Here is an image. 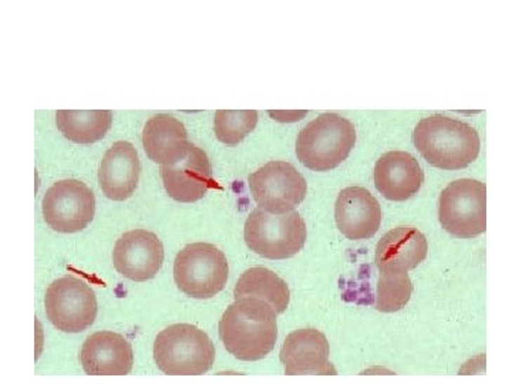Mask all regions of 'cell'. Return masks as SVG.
Returning a JSON list of instances; mask_svg holds the SVG:
<instances>
[{"mask_svg":"<svg viewBox=\"0 0 512 384\" xmlns=\"http://www.w3.org/2000/svg\"><path fill=\"white\" fill-rule=\"evenodd\" d=\"M80 362L88 376H126L133 369L134 355L124 336L103 331L86 339Z\"/></svg>","mask_w":512,"mask_h":384,"instance_id":"obj_16","label":"cell"},{"mask_svg":"<svg viewBox=\"0 0 512 384\" xmlns=\"http://www.w3.org/2000/svg\"><path fill=\"white\" fill-rule=\"evenodd\" d=\"M329 355V342L316 329H299L289 333L280 349L287 376H336Z\"/></svg>","mask_w":512,"mask_h":384,"instance_id":"obj_13","label":"cell"},{"mask_svg":"<svg viewBox=\"0 0 512 384\" xmlns=\"http://www.w3.org/2000/svg\"><path fill=\"white\" fill-rule=\"evenodd\" d=\"M44 307L50 323L66 333L86 331L97 317L94 291L76 277H63L51 282L46 291Z\"/></svg>","mask_w":512,"mask_h":384,"instance_id":"obj_8","label":"cell"},{"mask_svg":"<svg viewBox=\"0 0 512 384\" xmlns=\"http://www.w3.org/2000/svg\"><path fill=\"white\" fill-rule=\"evenodd\" d=\"M114 267L120 275L134 282L152 279L164 262V245L147 230H133L123 234L112 251Z\"/></svg>","mask_w":512,"mask_h":384,"instance_id":"obj_12","label":"cell"},{"mask_svg":"<svg viewBox=\"0 0 512 384\" xmlns=\"http://www.w3.org/2000/svg\"><path fill=\"white\" fill-rule=\"evenodd\" d=\"M230 275L225 253L215 245L197 242L178 252L174 279L178 289L195 299H209L219 293Z\"/></svg>","mask_w":512,"mask_h":384,"instance_id":"obj_6","label":"cell"},{"mask_svg":"<svg viewBox=\"0 0 512 384\" xmlns=\"http://www.w3.org/2000/svg\"><path fill=\"white\" fill-rule=\"evenodd\" d=\"M438 219L457 238H475L487 230V185L475 180H457L440 195Z\"/></svg>","mask_w":512,"mask_h":384,"instance_id":"obj_7","label":"cell"},{"mask_svg":"<svg viewBox=\"0 0 512 384\" xmlns=\"http://www.w3.org/2000/svg\"><path fill=\"white\" fill-rule=\"evenodd\" d=\"M412 293L413 285L407 270H380L374 303L376 310L384 313L402 310L409 303Z\"/></svg>","mask_w":512,"mask_h":384,"instance_id":"obj_22","label":"cell"},{"mask_svg":"<svg viewBox=\"0 0 512 384\" xmlns=\"http://www.w3.org/2000/svg\"><path fill=\"white\" fill-rule=\"evenodd\" d=\"M141 162L134 145L129 141L114 143L104 154L98 170L103 194L112 201H126L138 185Z\"/></svg>","mask_w":512,"mask_h":384,"instance_id":"obj_17","label":"cell"},{"mask_svg":"<svg viewBox=\"0 0 512 384\" xmlns=\"http://www.w3.org/2000/svg\"><path fill=\"white\" fill-rule=\"evenodd\" d=\"M154 360L166 376H202L215 362V346L194 324H171L155 338Z\"/></svg>","mask_w":512,"mask_h":384,"instance_id":"obj_4","label":"cell"},{"mask_svg":"<svg viewBox=\"0 0 512 384\" xmlns=\"http://www.w3.org/2000/svg\"><path fill=\"white\" fill-rule=\"evenodd\" d=\"M254 199L266 212L284 213L301 205L308 194L305 177L287 161H269L248 177Z\"/></svg>","mask_w":512,"mask_h":384,"instance_id":"obj_10","label":"cell"},{"mask_svg":"<svg viewBox=\"0 0 512 384\" xmlns=\"http://www.w3.org/2000/svg\"><path fill=\"white\" fill-rule=\"evenodd\" d=\"M244 238L251 251L266 259L280 260L302 251L308 238L305 219L298 211L270 213L254 209L245 223Z\"/></svg>","mask_w":512,"mask_h":384,"instance_id":"obj_5","label":"cell"},{"mask_svg":"<svg viewBox=\"0 0 512 384\" xmlns=\"http://www.w3.org/2000/svg\"><path fill=\"white\" fill-rule=\"evenodd\" d=\"M161 176L168 195L184 204L199 201L209 190L219 188L206 152L192 143L180 159L162 166Z\"/></svg>","mask_w":512,"mask_h":384,"instance_id":"obj_11","label":"cell"},{"mask_svg":"<svg viewBox=\"0 0 512 384\" xmlns=\"http://www.w3.org/2000/svg\"><path fill=\"white\" fill-rule=\"evenodd\" d=\"M41 212L46 224L57 232H80L93 221L96 198L81 181L63 180L54 183L44 194Z\"/></svg>","mask_w":512,"mask_h":384,"instance_id":"obj_9","label":"cell"},{"mask_svg":"<svg viewBox=\"0 0 512 384\" xmlns=\"http://www.w3.org/2000/svg\"><path fill=\"white\" fill-rule=\"evenodd\" d=\"M355 144L353 123L339 114L324 113L301 130L295 150L306 168L324 173L346 161Z\"/></svg>","mask_w":512,"mask_h":384,"instance_id":"obj_3","label":"cell"},{"mask_svg":"<svg viewBox=\"0 0 512 384\" xmlns=\"http://www.w3.org/2000/svg\"><path fill=\"white\" fill-rule=\"evenodd\" d=\"M276 315L261 299H237L219 320V338L228 353L244 362L266 357L277 339Z\"/></svg>","mask_w":512,"mask_h":384,"instance_id":"obj_1","label":"cell"},{"mask_svg":"<svg viewBox=\"0 0 512 384\" xmlns=\"http://www.w3.org/2000/svg\"><path fill=\"white\" fill-rule=\"evenodd\" d=\"M339 231L348 239L362 241L376 235L381 224V206L363 187L341 190L334 204Z\"/></svg>","mask_w":512,"mask_h":384,"instance_id":"obj_14","label":"cell"},{"mask_svg":"<svg viewBox=\"0 0 512 384\" xmlns=\"http://www.w3.org/2000/svg\"><path fill=\"white\" fill-rule=\"evenodd\" d=\"M258 124L256 110H218L214 119L216 138L226 145H238Z\"/></svg>","mask_w":512,"mask_h":384,"instance_id":"obj_23","label":"cell"},{"mask_svg":"<svg viewBox=\"0 0 512 384\" xmlns=\"http://www.w3.org/2000/svg\"><path fill=\"white\" fill-rule=\"evenodd\" d=\"M374 185L388 201L402 202L414 197L424 183L419 161L406 151H388L374 166Z\"/></svg>","mask_w":512,"mask_h":384,"instance_id":"obj_15","label":"cell"},{"mask_svg":"<svg viewBox=\"0 0 512 384\" xmlns=\"http://www.w3.org/2000/svg\"><path fill=\"white\" fill-rule=\"evenodd\" d=\"M234 298H255L269 303L275 312L283 313L289 306L291 291L282 278L266 267H251L242 273L234 289Z\"/></svg>","mask_w":512,"mask_h":384,"instance_id":"obj_20","label":"cell"},{"mask_svg":"<svg viewBox=\"0 0 512 384\" xmlns=\"http://www.w3.org/2000/svg\"><path fill=\"white\" fill-rule=\"evenodd\" d=\"M426 235L414 227H397L381 237L376 246L374 262L379 270H409L427 258Z\"/></svg>","mask_w":512,"mask_h":384,"instance_id":"obj_18","label":"cell"},{"mask_svg":"<svg viewBox=\"0 0 512 384\" xmlns=\"http://www.w3.org/2000/svg\"><path fill=\"white\" fill-rule=\"evenodd\" d=\"M413 141L428 164L445 171L467 168L481 150L474 127L441 114L420 120L413 131Z\"/></svg>","mask_w":512,"mask_h":384,"instance_id":"obj_2","label":"cell"},{"mask_svg":"<svg viewBox=\"0 0 512 384\" xmlns=\"http://www.w3.org/2000/svg\"><path fill=\"white\" fill-rule=\"evenodd\" d=\"M112 123L110 110H59L55 124L60 133L77 144H93L104 138Z\"/></svg>","mask_w":512,"mask_h":384,"instance_id":"obj_21","label":"cell"},{"mask_svg":"<svg viewBox=\"0 0 512 384\" xmlns=\"http://www.w3.org/2000/svg\"><path fill=\"white\" fill-rule=\"evenodd\" d=\"M188 133L184 124L169 114L151 117L143 130V147L150 159L161 166L176 162L188 148Z\"/></svg>","mask_w":512,"mask_h":384,"instance_id":"obj_19","label":"cell"}]
</instances>
